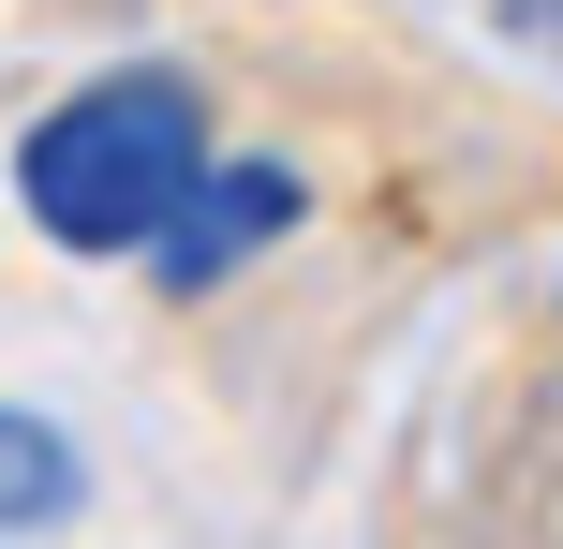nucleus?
Segmentation results:
<instances>
[{
	"instance_id": "1",
	"label": "nucleus",
	"mask_w": 563,
	"mask_h": 549,
	"mask_svg": "<svg viewBox=\"0 0 563 549\" xmlns=\"http://www.w3.org/2000/svg\"><path fill=\"white\" fill-rule=\"evenodd\" d=\"M194 178H208V105H194V75H148V59L59 89L15 149V194L59 253H148Z\"/></svg>"
},
{
	"instance_id": "2",
	"label": "nucleus",
	"mask_w": 563,
	"mask_h": 549,
	"mask_svg": "<svg viewBox=\"0 0 563 549\" xmlns=\"http://www.w3.org/2000/svg\"><path fill=\"white\" fill-rule=\"evenodd\" d=\"M282 223H297V178H282V164H223V149H208V178H194V194L164 208L148 267H164V283L194 297V283H223V267H253Z\"/></svg>"
},
{
	"instance_id": "3",
	"label": "nucleus",
	"mask_w": 563,
	"mask_h": 549,
	"mask_svg": "<svg viewBox=\"0 0 563 549\" xmlns=\"http://www.w3.org/2000/svg\"><path fill=\"white\" fill-rule=\"evenodd\" d=\"M75 491H89V475H75V446H59L45 416H15V402H0V535L75 520Z\"/></svg>"
}]
</instances>
